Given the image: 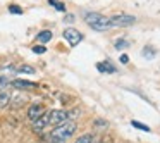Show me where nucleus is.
<instances>
[{
	"label": "nucleus",
	"instance_id": "nucleus-1",
	"mask_svg": "<svg viewBox=\"0 0 160 143\" xmlns=\"http://www.w3.org/2000/svg\"><path fill=\"white\" fill-rule=\"evenodd\" d=\"M76 129H78L76 122L71 121V119H66L64 122L57 124L52 129V133H50V143H66V140L71 138L76 133Z\"/></svg>",
	"mask_w": 160,
	"mask_h": 143
},
{
	"label": "nucleus",
	"instance_id": "nucleus-2",
	"mask_svg": "<svg viewBox=\"0 0 160 143\" xmlns=\"http://www.w3.org/2000/svg\"><path fill=\"white\" fill-rule=\"evenodd\" d=\"M84 23L88 26H91V29L95 31H108L110 26H108V18L100 12H86L84 14Z\"/></svg>",
	"mask_w": 160,
	"mask_h": 143
},
{
	"label": "nucleus",
	"instance_id": "nucleus-3",
	"mask_svg": "<svg viewBox=\"0 0 160 143\" xmlns=\"http://www.w3.org/2000/svg\"><path fill=\"white\" fill-rule=\"evenodd\" d=\"M136 23V18L131 14H114L108 18V26L112 28H124V26H131Z\"/></svg>",
	"mask_w": 160,
	"mask_h": 143
},
{
	"label": "nucleus",
	"instance_id": "nucleus-4",
	"mask_svg": "<svg viewBox=\"0 0 160 143\" xmlns=\"http://www.w3.org/2000/svg\"><path fill=\"white\" fill-rule=\"evenodd\" d=\"M64 38L67 40V43H69L71 47H76L78 43H81L83 35L74 28H67V29H64Z\"/></svg>",
	"mask_w": 160,
	"mask_h": 143
},
{
	"label": "nucleus",
	"instance_id": "nucleus-5",
	"mask_svg": "<svg viewBox=\"0 0 160 143\" xmlns=\"http://www.w3.org/2000/svg\"><path fill=\"white\" fill-rule=\"evenodd\" d=\"M67 119V112L66 110H50L48 112V122L50 124H60Z\"/></svg>",
	"mask_w": 160,
	"mask_h": 143
},
{
	"label": "nucleus",
	"instance_id": "nucleus-6",
	"mask_svg": "<svg viewBox=\"0 0 160 143\" xmlns=\"http://www.w3.org/2000/svg\"><path fill=\"white\" fill-rule=\"evenodd\" d=\"M48 124H50L48 122V112L45 110L38 119L33 121V129H35V131H42V129H45V126H48Z\"/></svg>",
	"mask_w": 160,
	"mask_h": 143
},
{
	"label": "nucleus",
	"instance_id": "nucleus-7",
	"mask_svg": "<svg viewBox=\"0 0 160 143\" xmlns=\"http://www.w3.org/2000/svg\"><path fill=\"white\" fill-rule=\"evenodd\" d=\"M43 112H45V107H43L42 104H35L28 109V117L31 119V121H35V119H38Z\"/></svg>",
	"mask_w": 160,
	"mask_h": 143
},
{
	"label": "nucleus",
	"instance_id": "nucleus-8",
	"mask_svg": "<svg viewBox=\"0 0 160 143\" xmlns=\"http://www.w3.org/2000/svg\"><path fill=\"white\" fill-rule=\"evenodd\" d=\"M12 86L18 88V90H28V88H35L36 83H31V81H26V79H16L12 81Z\"/></svg>",
	"mask_w": 160,
	"mask_h": 143
},
{
	"label": "nucleus",
	"instance_id": "nucleus-9",
	"mask_svg": "<svg viewBox=\"0 0 160 143\" xmlns=\"http://www.w3.org/2000/svg\"><path fill=\"white\" fill-rule=\"evenodd\" d=\"M36 40H38L40 43H48L50 40H52V31H50V29H45V31L38 33V35H36Z\"/></svg>",
	"mask_w": 160,
	"mask_h": 143
},
{
	"label": "nucleus",
	"instance_id": "nucleus-10",
	"mask_svg": "<svg viewBox=\"0 0 160 143\" xmlns=\"http://www.w3.org/2000/svg\"><path fill=\"white\" fill-rule=\"evenodd\" d=\"M9 104H11V93L5 91V90H2V91H0V109L7 107Z\"/></svg>",
	"mask_w": 160,
	"mask_h": 143
},
{
	"label": "nucleus",
	"instance_id": "nucleus-11",
	"mask_svg": "<svg viewBox=\"0 0 160 143\" xmlns=\"http://www.w3.org/2000/svg\"><path fill=\"white\" fill-rule=\"evenodd\" d=\"M97 67L102 71V73H115V67L112 66V64L108 62V60H107V62H100V64H97Z\"/></svg>",
	"mask_w": 160,
	"mask_h": 143
},
{
	"label": "nucleus",
	"instance_id": "nucleus-12",
	"mask_svg": "<svg viewBox=\"0 0 160 143\" xmlns=\"http://www.w3.org/2000/svg\"><path fill=\"white\" fill-rule=\"evenodd\" d=\"M16 73H21V74H35L36 69H35L33 66H28V64H24V66L16 67Z\"/></svg>",
	"mask_w": 160,
	"mask_h": 143
},
{
	"label": "nucleus",
	"instance_id": "nucleus-13",
	"mask_svg": "<svg viewBox=\"0 0 160 143\" xmlns=\"http://www.w3.org/2000/svg\"><path fill=\"white\" fill-rule=\"evenodd\" d=\"M128 47H129V43H128V40H124V38L115 42V49L117 50H124V49H128Z\"/></svg>",
	"mask_w": 160,
	"mask_h": 143
},
{
	"label": "nucleus",
	"instance_id": "nucleus-14",
	"mask_svg": "<svg viewBox=\"0 0 160 143\" xmlns=\"http://www.w3.org/2000/svg\"><path fill=\"white\" fill-rule=\"evenodd\" d=\"M76 143H93V135H83L76 140Z\"/></svg>",
	"mask_w": 160,
	"mask_h": 143
},
{
	"label": "nucleus",
	"instance_id": "nucleus-15",
	"mask_svg": "<svg viewBox=\"0 0 160 143\" xmlns=\"http://www.w3.org/2000/svg\"><path fill=\"white\" fill-rule=\"evenodd\" d=\"M131 126H134V128H138V129H143V131H150L148 126L143 124V122H138V121H131Z\"/></svg>",
	"mask_w": 160,
	"mask_h": 143
},
{
	"label": "nucleus",
	"instance_id": "nucleus-16",
	"mask_svg": "<svg viewBox=\"0 0 160 143\" xmlns=\"http://www.w3.org/2000/svg\"><path fill=\"white\" fill-rule=\"evenodd\" d=\"M7 84H9V78L2 74V76H0V91L5 90V88H7Z\"/></svg>",
	"mask_w": 160,
	"mask_h": 143
},
{
	"label": "nucleus",
	"instance_id": "nucleus-17",
	"mask_svg": "<svg viewBox=\"0 0 160 143\" xmlns=\"http://www.w3.org/2000/svg\"><path fill=\"white\" fill-rule=\"evenodd\" d=\"M12 73H16V67L12 66V64H9V66H5L4 69H2V74H4V76H7V74H12Z\"/></svg>",
	"mask_w": 160,
	"mask_h": 143
},
{
	"label": "nucleus",
	"instance_id": "nucleus-18",
	"mask_svg": "<svg viewBox=\"0 0 160 143\" xmlns=\"http://www.w3.org/2000/svg\"><path fill=\"white\" fill-rule=\"evenodd\" d=\"M48 2H50V5H53V7L57 9V11H64V9H66L62 4H59V0H48Z\"/></svg>",
	"mask_w": 160,
	"mask_h": 143
},
{
	"label": "nucleus",
	"instance_id": "nucleus-19",
	"mask_svg": "<svg viewBox=\"0 0 160 143\" xmlns=\"http://www.w3.org/2000/svg\"><path fill=\"white\" fill-rule=\"evenodd\" d=\"M9 11H11L12 14H22V9L18 7V5H9Z\"/></svg>",
	"mask_w": 160,
	"mask_h": 143
},
{
	"label": "nucleus",
	"instance_id": "nucleus-20",
	"mask_svg": "<svg viewBox=\"0 0 160 143\" xmlns=\"http://www.w3.org/2000/svg\"><path fill=\"white\" fill-rule=\"evenodd\" d=\"M33 52H35V54H45L47 49L43 45H36V47H33Z\"/></svg>",
	"mask_w": 160,
	"mask_h": 143
},
{
	"label": "nucleus",
	"instance_id": "nucleus-21",
	"mask_svg": "<svg viewBox=\"0 0 160 143\" xmlns=\"http://www.w3.org/2000/svg\"><path fill=\"white\" fill-rule=\"evenodd\" d=\"M95 124H97V128H100V129H103V128H107V121H102V119H97L95 121Z\"/></svg>",
	"mask_w": 160,
	"mask_h": 143
},
{
	"label": "nucleus",
	"instance_id": "nucleus-22",
	"mask_svg": "<svg viewBox=\"0 0 160 143\" xmlns=\"http://www.w3.org/2000/svg\"><path fill=\"white\" fill-rule=\"evenodd\" d=\"M143 54H145V55H146V54H148V59H153V55H155V50H152V49H145V50H143Z\"/></svg>",
	"mask_w": 160,
	"mask_h": 143
},
{
	"label": "nucleus",
	"instance_id": "nucleus-23",
	"mask_svg": "<svg viewBox=\"0 0 160 143\" xmlns=\"http://www.w3.org/2000/svg\"><path fill=\"white\" fill-rule=\"evenodd\" d=\"M128 60L129 59H128V55H126V54H124V55H121V62L122 64H128Z\"/></svg>",
	"mask_w": 160,
	"mask_h": 143
}]
</instances>
